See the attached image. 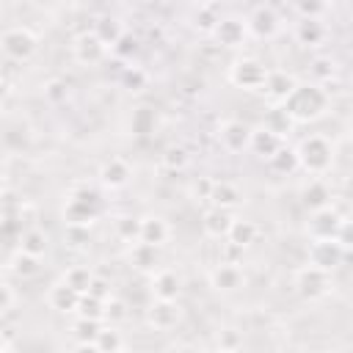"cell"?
I'll return each mask as SVG.
<instances>
[{
  "mask_svg": "<svg viewBox=\"0 0 353 353\" xmlns=\"http://www.w3.org/2000/svg\"><path fill=\"white\" fill-rule=\"evenodd\" d=\"M281 105L295 124H309V121H317L328 110L331 97L323 88V83H295V88Z\"/></svg>",
  "mask_w": 353,
  "mask_h": 353,
  "instance_id": "6da1fadb",
  "label": "cell"
},
{
  "mask_svg": "<svg viewBox=\"0 0 353 353\" xmlns=\"http://www.w3.org/2000/svg\"><path fill=\"white\" fill-rule=\"evenodd\" d=\"M295 154H298V168H303L312 176H320L334 165V143L325 135H306L295 146Z\"/></svg>",
  "mask_w": 353,
  "mask_h": 353,
  "instance_id": "7a4b0ae2",
  "label": "cell"
},
{
  "mask_svg": "<svg viewBox=\"0 0 353 353\" xmlns=\"http://www.w3.org/2000/svg\"><path fill=\"white\" fill-rule=\"evenodd\" d=\"M102 212V199L94 188L88 185H77L63 204V221L66 223H80V226H91Z\"/></svg>",
  "mask_w": 353,
  "mask_h": 353,
  "instance_id": "3957f363",
  "label": "cell"
},
{
  "mask_svg": "<svg viewBox=\"0 0 353 353\" xmlns=\"http://www.w3.org/2000/svg\"><path fill=\"white\" fill-rule=\"evenodd\" d=\"M345 256H347V248L336 237H317L309 243V251H306V262L328 273H334L345 262Z\"/></svg>",
  "mask_w": 353,
  "mask_h": 353,
  "instance_id": "277c9868",
  "label": "cell"
},
{
  "mask_svg": "<svg viewBox=\"0 0 353 353\" xmlns=\"http://www.w3.org/2000/svg\"><path fill=\"white\" fill-rule=\"evenodd\" d=\"M0 50L11 58V61H28L36 55L39 50V36L30 30V28H8L3 36H0Z\"/></svg>",
  "mask_w": 353,
  "mask_h": 353,
  "instance_id": "5b68a950",
  "label": "cell"
},
{
  "mask_svg": "<svg viewBox=\"0 0 353 353\" xmlns=\"http://www.w3.org/2000/svg\"><path fill=\"white\" fill-rule=\"evenodd\" d=\"M295 292H298L303 301H320L323 295L331 292V273L306 262V265L295 273Z\"/></svg>",
  "mask_w": 353,
  "mask_h": 353,
  "instance_id": "8992f818",
  "label": "cell"
},
{
  "mask_svg": "<svg viewBox=\"0 0 353 353\" xmlns=\"http://www.w3.org/2000/svg\"><path fill=\"white\" fill-rule=\"evenodd\" d=\"M265 74H268V66L259 58H248V55L237 58L229 66V80L237 88H245V91H259L262 83H265Z\"/></svg>",
  "mask_w": 353,
  "mask_h": 353,
  "instance_id": "52a82bcc",
  "label": "cell"
},
{
  "mask_svg": "<svg viewBox=\"0 0 353 353\" xmlns=\"http://www.w3.org/2000/svg\"><path fill=\"white\" fill-rule=\"evenodd\" d=\"M179 323H182V306H179V301L154 298L152 306L146 309V325L152 331H171Z\"/></svg>",
  "mask_w": 353,
  "mask_h": 353,
  "instance_id": "ba28073f",
  "label": "cell"
},
{
  "mask_svg": "<svg viewBox=\"0 0 353 353\" xmlns=\"http://www.w3.org/2000/svg\"><path fill=\"white\" fill-rule=\"evenodd\" d=\"M210 287L215 292H237L245 287V273L240 268V262H218L212 270H210Z\"/></svg>",
  "mask_w": 353,
  "mask_h": 353,
  "instance_id": "9c48e42d",
  "label": "cell"
},
{
  "mask_svg": "<svg viewBox=\"0 0 353 353\" xmlns=\"http://www.w3.org/2000/svg\"><path fill=\"white\" fill-rule=\"evenodd\" d=\"M108 55V47L94 36V30H83L72 39V58L83 66H97Z\"/></svg>",
  "mask_w": 353,
  "mask_h": 353,
  "instance_id": "30bf717a",
  "label": "cell"
},
{
  "mask_svg": "<svg viewBox=\"0 0 353 353\" xmlns=\"http://www.w3.org/2000/svg\"><path fill=\"white\" fill-rule=\"evenodd\" d=\"M218 141L226 152L237 154V152H245L248 143H251V127L240 119H223L218 124Z\"/></svg>",
  "mask_w": 353,
  "mask_h": 353,
  "instance_id": "8fae6325",
  "label": "cell"
},
{
  "mask_svg": "<svg viewBox=\"0 0 353 353\" xmlns=\"http://www.w3.org/2000/svg\"><path fill=\"white\" fill-rule=\"evenodd\" d=\"M342 221H345V215H339L331 204L328 207H320V210H312L309 212V221H306V234L312 240H317V237H336Z\"/></svg>",
  "mask_w": 353,
  "mask_h": 353,
  "instance_id": "7c38bea8",
  "label": "cell"
},
{
  "mask_svg": "<svg viewBox=\"0 0 353 353\" xmlns=\"http://www.w3.org/2000/svg\"><path fill=\"white\" fill-rule=\"evenodd\" d=\"M295 74L292 72H284V69H268V74H265V83H262V88L259 91H265V97L270 99V102H284L287 97H290V91L295 88Z\"/></svg>",
  "mask_w": 353,
  "mask_h": 353,
  "instance_id": "4fadbf2b",
  "label": "cell"
},
{
  "mask_svg": "<svg viewBox=\"0 0 353 353\" xmlns=\"http://www.w3.org/2000/svg\"><path fill=\"white\" fill-rule=\"evenodd\" d=\"M212 36L218 39L221 47H240L245 41V36H248L245 19H240V17H223V19L215 22Z\"/></svg>",
  "mask_w": 353,
  "mask_h": 353,
  "instance_id": "5bb4252c",
  "label": "cell"
},
{
  "mask_svg": "<svg viewBox=\"0 0 353 353\" xmlns=\"http://www.w3.org/2000/svg\"><path fill=\"white\" fill-rule=\"evenodd\" d=\"M132 179V165L124 160V157H110L99 165V182L108 188V190H119L124 188L127 182Z\"/></svg>",
  "mask_w": 353,
  "mask_h": 353,
  "instance_id": "9a60e30c",
  "label": "cell"
},
{
  "mask_svg": "<svg viewBox=\"0 0 353 353\" xmlns=\"http://www.w3.org/2000/svg\"><path fill=\"white\" fill-rule=\"evenodd\" d=\"M298 201H301V207L309 210V212H312V210H320V207H328V204H331V188H328V182H323L320 176H312L309 182L301 185Z\"/></svg>",
  "mask_w": 353,
  "mask_h": 353,
  "instance_id": "2e32d148",
  "label": "cell"
},
{
  "mask_svg": "<svg viewBox=\"0 0 353 353\" xmlns=\"http://www.w3.org/2000/svg\"><path fill=\"white\" fill-rule=\"evenodd\" d=\"M130 265L138 270V273H154L160 268V245H152V243H143V240H135L130 243Z\"/></svg>",
  "mask_w": 353,
  "mask_h": 353,
  "instance_id": "e0dca14e",
  "label": "cell"
},
{
  "mask_svg": "<svg viewBox=\"0 0 353 353\" xmlns=\"http://www.w3.org/2000/svg\"><path fill=\"white\" fill-rule=\"evenodd\" d=\"M248 33H254L256 39H273L279 33V14L270 6H259L251 11V17L245 19Z\"/></svg>",
  "mask_w": 353,
  "mask_h": 353,
  "instance_id": "ac0fdd59",
  "label": "cell"
},
{
  "mask_svg": "<svg viewBox=\"0 0 353 353\" xmlns=\"http://www.w3.org/2000/svg\"><path fill=\"white\" fill-rule=\"evenodd\" d=\"M152 298H163V301H179L182 295V279L176 270H154L152 273Z\"/></svg>",
  "mask_w": 353,
  "mask_h": 353,
  "instance_id": "d6986e66",
  "label": "cell"
},
{
  "mask_svg": "<svg viewBox=\"0 0 353 353\" xmlns=\"http://www.w3.org/2000/svg\"><path fill=\"white\" fill-rule=\"evenodd\" d=\"M47 303H50L55 312H61V314H72V312H77L80 292H77L72 284H66V281L61 279L58 284L50 287V292H47Z\"/></svg>",
  "mask_w": 353,
  "mask_h": 353,
  "instance_id": "ffe728a7",
  "label": "cell"
},
{
  "mask_svg": "<svg viewBox=\"0 0 353 353\" xmlns=\"http://www.w3.org/2000/svg\"><path fill=\"white\" fill-rule=\"evenodd\" d=\"M210 204L232 212L234 207H240V204H243V190H240L234 182H229V179H221V182H218V179H212Z\"/></svg>",
  "mask_w": 353,
  "mask_h": 353,
  "instance_id": "44dd1931",
  "label": "cell"
},
{
  "mask_svg": "<svg viewBox=\"0 0 353 353\" xmlns=\"http://www.w3.org/2000/svg\"><path fill=\"white\" fill-rule=\"evenodd\" d=\"M229 223H232V215L229 210H221V207H210L201 215V232L212 240H223L229 232Z\"/></svg>",
  "mask_w": 353,
  "mask_h": 353,
  "instance_id": "7402d4cb",
  "label": "cell"
},
{
  "mask_svg": "<svg viewBox=\"0 0 353 353\" xmlns=\"http://www.w3.org/2000/svg\"><path fill=\"white\" fill-rule=\"evenodd\" d=\"M284 143V138L281 135H276L273 130H268V127H256V130H251V143H248V149L256 154V157H262V160H268L279 146Z\"/></svg>",
  "mask_w": 353,
  "mask_h": 353,
  "instance_id": "603a6c76",
  "label": "cell"
},
{
  "mask_svg": "<svg viewBox=\"0 0 353 353\" xmlns=\"http://www.w3.org/2000/svg\"><path fill=\"white\" fill-rule=\"evenodd\" d=\"M171 229H168V221L160 218V215H146L141 218V232H138V240L143 243H152V245H163L168 240Z\"/></svg>",
  "mask_w": 353,
  "mask_h": 353,
  "instance_id": "cb8c5ba5",
  "label": "cell"
},
{
  "mask_svg": "<svg viewBox=\"0 0 353 353\" xmlns=\"http://www.w3.org/2000/svg\"><path fill=\"white\" fill-rule=\"evenodd\" d=\"M256 234H259V226L254 221H248V218H232L229 232H226L223 240H229V243H234L240 248H248L256 240Z\"/></svg>",
  "mask_w": 353,
  "mask_h": 353,
  "instance_id": "d4e9b609",
  "label": "cell"
},
{
  "mask_svg": "<svg viewBox=\"0 0 353 353\" xmlns=\"http://www.w3.org/2000/svg\"><path fill=\"white\" fill-rule=\"evenodd\" d=\"M154 127H157V113H154L152 105H138V108H132V113H130V132H132V135H138V138L152 135Z\"/></svg>",
  "mask_w": 353,
  "mask_h": 353,
  "instance_id": "484cf974",
  "label": "cell"
},
{
  "mask_svg": "<svg viewBox=\"0 0 353 353\" xmlns=\"http://www.w3.org/2000/svg\"><path fill=\"white\" fill-rule=\"evenodd\" d=\"M17 243H19V248H22V251L36 254V256H44V254H47V248H50V237H47V232H44V229H39V226L22 229V232H19V237H17Z\"/></svg>",
  "mask_w": 353,
  "mask_h": 353,
  "instance_id": "4316f807",
  "label": "cell"
},
{
  "mask_svg": "<svg viewBox=\"0 0 353 353\" xmlns=\"http://www.w3.org/2000/svg\"><path fill=\"white\" fill-rule=\"evenodd\" d=\"M8 265H11V273H14L17 279H33V276H39V270H41V256L17 248Z\"/></svg>",
  "mask_w": 353,
  "mask_h": 353,
  "instance_id": "83f0119b",
  "label": "cell"
},
{
  "mask_svg": "<svg viewBox=\"0 0 353 353\" xmlns=\"http://www.w3.org/2000/svg\"><path fill=\"white\" fill-rule=\"evenodd\" d=\"M99 328H102V320H91V317H80L77 314V320L72 325V334L77 339V347L80 350H94V339H97Z\"/></svg>",
  "mask_w": 353,
  "mask_h": 353,
  "instance_id": "f1b7e54d",
  "label": "cell"
},
{
  "mask_svg": "<svg viewBox=\"0 0 353 353\" xmlns=\"http://www.w3.org/2000/svg\"><path fill=\"white\" fill-rule=\"evenodd\" d=\"M292 119H290V113L284 110V105L281 102H273V108L265 113V119H262V127H268V130H273L276 135H287L290 130H292Z\"/></svg>",
  "mask_w": 353,
  "mask_h": 353,
  "instance_id": "f546056e",
  "label": "cell"
},
{
  "mask_svg": "<svg viewBox=\"0 0 353 353\" xmlns=\"http://www.w3.org/2000/svg\"><path fill=\"white\" fill-rule=\"evenodd\" d=\"M295 39H298V44H303V47H317V44L325 39V28H323L320 19H303V22H298V28H295Z\"/></svg>",
  "mask_w": 353,
  "mask_h": 353,
  "instance_id": "4dcf8cb0",
  "label": "cell"
},
{
  "mask_svg": "<svg viewBox=\"0 0 353 353\" xmlns=\"http://www.w3.org/2000/svg\"><path fill=\"white\" fill-rule=\"evenodd\" d=\"M121 33H124V28H121V22H119L116 17H110V14L97 17V22H94V36H97L105 47H110Z\"/></svg>",
  "mask_w": 353,
  "mask_h": 353,
  "instance_id": "1f68e13d",
  "label": "cell"
},
{
  "mask_svg": "<svg viewBox=\"0 0 353 353\" xmlns=\"http://www.w3.org/2000/svg\"><path fill=\"white\" fill-rule=\"evenodd\" d=\"M268 163H270V168L276 171V174H292V171H298V154H295V149L292 146H279L270 157H268Z\"/></svg>",
  "mask_w": 353,
  "mask_h": 353,
  "instance_id": "d6a6232c",
  "label": "cell"
},
{
  "mask_svg": "<svg viewBox=\"0 0 353 353\" xmlns=\"http://www.w3.org/2000/svg\"><path fill=\"white\" fill-rule=\"evenodd\" d=\"M94 350H99V353H119V350H124L121 331H116L113 325H102L97 339H94Z\"/></svg>",
  "mask_w": 353,
  "mask_h": 353,
  "instance_id": "836d02e7",
  "label": "cell"
},
{
  "mask_svg": "<svg viewBox=\"0 0 353 353\" xmlns=\"http://www.w3.org/2000/svg\"><path fill=\"white\" fill-rule=\"evenodd\" d=\"M160 163H163L168 171H182V168H188V163H190V152H188L185 146H179V143H171V146L163 149Z\"/></svg>",
  "mask_w": 353,
  "mask_h": 353,
  "instance_id": "e575fe53",
  "label": "cell"
},
{
  "mask_svg": "<svg viewBox=\"0 0 353 353\" xmlns=\"http://www.w3.org/2000/svg\"><path fill=\"white\" fill-rule=\"evenodd\" d=\"M113 232H116L119 240L135 243L138 240V232H141V218H135V215H119L113 221Z\"/></svg>",
  "mask_w": 353,
  "mask_h": 353,
  "instance_id": "d590c367",
  "label": "cell"
},
{
  "mask_svg": "<svg viewBox=\"0 0 353 353\" xmlns=\"http://www.w3.org/2000/svg\"><path fill=\"white\" fill-rule=\"evenodd\" d=\"M63 240H66V245H69V248L83 251V248H88V245H91V232H88V226L66 223V229H63Z\"/></svg>",
  "mask_w": 353,
  "mask_h": 353,
  "instance_id": "8d00e7d4",
  "label": "cell"
},
{
  "mask_svg": "<svg viewBox=\"0 0 353 353\" xmlns=\"http://www.w3.org/2000/svg\"><path fill=\"white\" fill-rule=\"evenodd\" d=\"M91 279H94V273H91V268H85V265H72V268L63 273V281H66V284H72L80 295L88 290Z\"/></svg>",
  "mask_w": 353,
  "mask_h": 353,
  "instance_id": "74e56055",
  "label": "cell"
},
{
  "mask_svg": "<svg viewBox=\"0 0 353 353\" xmlns=\"http://www.w3.org/2000/svg\"><path fill=\"white\" fill-rule=\"evenodd\" d=\"M77 314L80 317H91V320H105V301L83 292L80 295V303H77Z\"/></svg>",
  "mask_w": 353,
  "mask_h": 353,
  "instance_id": "f35d334b",
  "label": "cell"
},
{
  "mask_svg": "<svg viewBox=\"0 0 353 353\" xmlns=\"http://www.w3.org/2000/svg\"><path fill=\"white\" fill-rule=\"evenodd\" d=\"M110 52L116 55V58H121V61H127V58H132L135 52H138V39L132 36V33H121L113 44H110Z\"/></svg>",
  "mask_w": 353,
  "mask_h": 353,
  "instance_id": "ab89813d",
  "label": "cell"
},
{
  "mask_svg": "<svg viewBox=\"0 0 353 353\" xmlns=\"http://www.w3.org/2000/svg\"><path fill=\"white\" fill-rule=\"evenodd\" d=\"M121 85L130 88V91H141V88L146 85V72L138 69V66H127V69L121 72Z\"/></svg>",
  "mask_w": 353,
  "mask_h": 353,
  "instance_id": "60d3db41",
  "label": "cell"
},
{
  "mask_svg": "<svg viewBox=\"0 0 353 353\" xmlns=\"http://www.w3.org/2000/svg\"><path fill=\"white\" fill-rule=\"evenodd\" d=\"M325 0H295V8L303 19H320L323 11H325Z\"/></svg>",
  "mask_w": 353,
  "mask_h": 353,
  "instance_id": "b9f144b4",
  "label": "cell"
},
{
  "mask_svg": "<svg viewBox=\"0 0 353 353\" xmlns=\"http://www.w3.org/2000/svg\"><path fill=\"white\" fill-rule=\"evenodd\" d=\"M210 190H212V179L210 176H199L188 188V193H190L193 201H210Z\"/></svg>",
  "mask_w": 353,
  "mask_h": 353,
  "instance_id": "7bdbcfd3",
  "label": "cell"
},
{
  "mask_svg": "<svg viewBox=\"0 0 353 353\" xmlns=\"http://www.w3.org/2000/svg\"><path fill=\"white\" fill-rule=\"evenodd\" d=\"M218 19H221V17H215L212 6H199V11H196V28H199V30L212 33V28H215Z\"/></svg>",
  "mask_w": 353,
  "mask_h": 353,
  "instance_id": "ee69618b",
  "label": "cell"
},
{
  "mask_svg": "<svg viewBox=\"0 0 353 353\" xmlns=\"http://www.w3.org/2000/svg\"><path fill=\"white\" fill-rule=\"evenodd\" d=\"M85 292H88V295H94V298H99V301H108V298L113 295V284H110L108 279H102V276H94Z\"/></svg>",
  "mask_w": 353,
  "mask_h": 353,
  "instance_id": "f6af8a7d",
  "label": "cell"
},
{
  "mask_svg": "<svg viewBox=\"0 0 353 353\" xmlns=\"http://www.w3.org/2000/svg\"><path fill=\"white\" fill-rule=\"evenodd\" d=\"M127 317V306H124V301H119V298H108L105 301V320H110V323H116V320H124Z\"/></svg>",
  "mask_w": 353,
  "mask_h": 353,
  "instance_id": "bcb514c9",
  "label": "cell"
},
{
  "mask_svg": "<svg viewBox=\"0 0 353 353\" xmlns=\"http://www.w3.org/2000/svg\"><path fill=\"white\" fill-rule=\"evenodd\" d=\"M312 72H314V77H317V80L328 83V80L334 77V72H336V63H334L331 58H317V61H314V66H312Z\"/></svg>",
  "mask_w": 353,
  "mask_h": 353,
  "instance_id": "7dc6e473",
  "label": "cell"
},
{
  "mask_svg": "<svg viewBox=\"0 0 353 353\" xmlns=\"http://www.w3.org/2000/svg\"><path fill=\"white\" fill-rule=\"evenodd\" d=\"M218 347H221V350H237V347H243V336H240V331H234V328L221 331V336H218Z\"/></svg>",
  "mask_w": 353,
  "mask_h": 353,
  "instance_id": "c3c4849f",
  "label": "cell"
},
{
  "mask_svg": "<svg viewBox=\"0 0 353 353\" xmlns=\"http://www.w3.org/2000/svg\"><path fill=\"white\" fill-rule=\"evenodd\" d=\"M17 303V292L11 290V284H6V281H0V314H6L11 306Z\"/></svg>",
  "mask_w": 353,
  "mask_h": 353,
  "instance_id": "681fc988",
  "label": "cell"
},
{
  "mask_svg": "<svg viewBox=\"0 0 353 353\" xmlns=\"http://www.w3.org/2000/svg\"><path fill=\"white\" fill-rule=\"evenodd\" d=\"M44 94H47V99H52V102H61V99H66V85H63L61 80H52V83H47Z\"/></svg>",
  "mask_w": 353,
  "mask_h": 353,
  "instance_id": "f907efd6",
  "label": "cell"
},
{
  "mask_svg": "<svg viewBox=\"0 0 353 353\" xmlns=\"http://www.w3.org/2000/svg\"><path fill=\"white\" fill-rule=\"evenodd\" d=\"M243 251L245 248H240V245H234V243H223V262H240L243 259Z\"/></svg>",
  "mask_w": 353,
  "mask_h": 353,
  "instance_id": "816d5d0a",
  "label": "cell"
},
{
  "mask_svg": "<svg viewBox=\"0 0 353 353\" xmlns=\"http://www.w3.org/2000/svg\"><path fill=\"white\" fill-rule=\"evenodd\" d=\"M8 94H11V85H8V80H6V77H0V105L8 99Z\"/></svg>",
  "mask_w": 353,
  "mask_h": 353,
  "instance_id": "f5cc1de1",
  "label": "cell"
},
{
  "mask_svg": "<svg viewBox=\"0 0 353 353\" xmlns=\"http://www.w3.org/2000/svg\"><path fill=\"white\" fill-rule=\"evenodd\" d=\"M0 350H11V339L3 331H0Z\"/></svg>",
  "mask_w": 353,
  "mask_h": 353,
  "instance_id": "db71d44e",
  "label": "cell"
},
{
  "mask_svg": "<svg viewBox=\"0 0 353 353\" xmlns=\"http://www.w3.org/2000/svg\"><path fill=\"white\" fill-rule=\"evenodd\" d=\"M199 6H212V0H196Z\"/></svg>",
  "mask_w": 353,
  "mask_h": 353,
  "instance_id": "11a10c76",
  "label": "cell"
},
{
  "mask_svg": "<svg viewBox=\"0 0 353 353\" xmlns=\"http://www.w3.org/2000/svg\"><path fill=\"white\" fill-rule=\"evenodd\" d=\"M0 143H3V130H0Z\"/></svg>",
  "mask_w": 353,
  "mask_h": 353,
  "instance_id": "9f6ffc18",
  "label": "cell"
}]
</instances>
